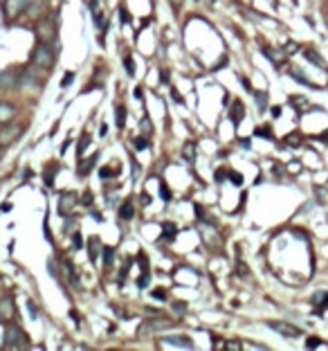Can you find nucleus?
<instances>
[{
    "mask_svg": "<svg viewBox=\"0 0 328 351\" xmlns=\"http://www.w3.org/2000/svg\"><path fill=\"white\" fill-rule=\"evenodd\" d=\"M173 3H178V5H180V3H182V0H173Z\"/></svg>",
    "mask_w": 328,
    "mask_h": 351,
    "instance_id": "47",
    "label": "nucleus"
},
{
    "mask_svg": "<svg viewBox=\"0 0 328 351\" xmlns=\"http://www.w3.org/2000/svg\"><path fill=\"white\" fill-rule=\"evenodd\" d=\"M50 275L59 277V270H56V264H54V261H50Z\"/></svg>",
    "mask_w": 328,
    "mask_h": 351,
    "instance_id": "35",
    "label": "nucleus"
},
{
    "mask_svg": "<svg viewBox=\"0 0 328 351\" xmlns=\"http://www.w3.org/2000/svg\"><path fill=\"white\" fill-rule=\"evenodd\" d=\"M120 18H122L124 25H126V23H131V14H128V11L122 7V9H120Z\"/></svg>",
    "mask_w": 328,
    "mask_h": 351,
    "instance_id": "28",
    "label": "nucleus"
},
{
    "mask_svg": "<svg viewBox=\"0 0 328 351\" xmlns=\"http://www.w3.org/2000/svg\"><path fill=\"white\" fill-rule=\"evenodd\" d=\"M30 313L34 315V318H36V306H34V302H30Z\"/></svg>",
    "mask_w": 328,
    "mask_h": 351,
    "instance_id": "44",
    "label": "nucleus"
},
{
    "mask_svg": "<svg viewBox=\"0 0 328 351\" xmlns=\"http://www.w3.org/2000/svg\"><path fill=\"white\" fill-rule=\"evenodd\" d=\"M108 175H112V171H110V169H101V178H108Z\"/></svg>",
    "mask_w": 328,
    "mask_h": 351,
    "instance_id": "39",
    "label": "nucleus"
},
{
    "mask_svg": "<svg viewBox=\"0 0 328 351\" xmlns=\"http://www.w3.org/2000/svg\"><path fill=\"white\" fill-rule=\"evenodd\" d=\"M171 95H173V99H175V101H178V104H182V97H180V95H178V90H173V93H171Z\"/></svg>",
    "mask_w": 328,
    "mask_h": 351,
    "instance_id": "41",
    "label": "nucleus"
},
{
    "mask_svg": "<svg viewBox=\"0 0 328 351\" xmlns=\"http://www.w3.org/2000/svg\"><path fill=\"white\" fill-rule=\"evenodd\" d=\"M81 201H83V205H90V203H92V194H90V191H86Z\"/></svg>",
    "mask_w": 328,
    "mask_h": 351,
    "instance_id": "32",
    "label": "nucleus"
},
{
    "mask_svg": "<svg viewBox=\"0 0 328 351\" xmlns=\"http://www.w3.org/2000/svg\"><path fill=\"white\" fill-rule=\"evenodd\" d=\"M164 236H167V239H173L175 236V228L171 223H164Z\"/></svg>",
    "mask_w": 328,
    "mask_h": 351,
    "instance_id": "25",
    "label": "nucleus"
},
{
    "mask_svg": "<svg viewBox=\"0 0 328 351\" xmlns=\"http://www.w3.org/2000/svg\"><path fill=\"white\" fill-rule=\"evenodd\" d=\"M18 86V75L14 70H3L0 72V88L3 90H14Z\"/></svg>",
    "mask_w": 328,
    "mask_h": 351,
    "instance_id": "7",
    "label": "nucleus"
},
{
    "mask_svg": "<svg viewBox=\"0 0 328 351\" xmlns=\"http://www.w3.org/2000/svg\"><path fill=\"white\" fill-rule=\"evenodd\" d=\"M32 63L38 65V68H43V70L52 68V63H54V52H52V48H50L48 43H41V41H38V45L34 48V52H32Z\"/></svg>",
    "mask_w": 328,
    "mask_h": 351,
    "instance_id": "1",
    "label": "nucleus"
},
{
    "mask_svg": "<svg viewBox=\"0 0 328 351\" xmlns=\"http://www.w3.org/2000/svg\"><path fill=\"white\" fill-rule=\"evenodd\" d=\"M178 313H184V302H175V306H173Z\"/></svg>",
    "mask_w": 328,
    "mask_h": 351,
    "instance_id": "36",
    "label": "nucleus"
},
{
    "mask_svg": "<svg viewBox=\"0 0 328 351\" xmlns=\"http://www.w3.org/2000/svg\"><path fill=\"white\" fill-rule=\"evenodd\" d=\"M229 180H231L234 185H243V175L236 173V171H229Z\"/></svg>",
    "mask_w": 328,
    "mask_h": 351,
    "instance_id": "27",
    "label": "nucleus"
},
{
    "mask_svg": "<svg viewBox=\"0 0 328 351\" xmlns=\"http://www.w3.org/2000/svg\"><path fill=\"white\" fill-rule=\"evenodd\" d=\"M115 117H117V126L124 128V122H126V108L120 104L117 106V111H115Z\"/></svg>",
    "mask_w": 328,
    "mask_h": 351,
    "instance_id": "20",
    "label": "nucleus"
},
{
    "mask_svg": "<svg viewBox=\"0 0 328 351\" xmlns=\"http://www.w3.org/2000/svg\"><path fill=\"white\" fill-rule=\"evenodd\" d=\"M223 175H225V171H223V169H218V171H216V180H223Z\"/></svg>",
    "mask_w": 328,
    "mask_h": 351,
    "instance_id": "45",
    "label": "nucleus"
},
{
    "mask_svg": "<svg viewBox=\"0 0 328 351\" xmlns=\"http://www.w3.org/2000/svg\"><path fill=\"white\" fill-rule=\"evenodd\" d=\"M265 56H270L274 63H281V61H284V54H274V50H265Z\"/></svg>",
    "mask_w": 328,
    "mask_h": 351,
    "instance_id": "24",
    "label": "nucleus"
},
{
    "mask_svg": "<svg viewBox=\"0 0 328 351\" xmlns=\"http://www.w3.org/2000/svg\"><path fill=\"white\" fill-rule=\"evenodd\" d=\"M14 117V106L11 104H0V122H9Z\"/></svg>",
    "mask_w": 328,
    "mask_h": 351,
    "instance_id": "13",
    "label": "nucleus"
},
{
    "mask_svg": "<svg viewBox=\"0 0 328 351\" xmlns=\"http://www.w3.org/2000/svg\"><path fill=\"white\" fill-rule=\"evenodd\" d=\"M142 124H144V133H151V122H149V120H144Z\"/></svg>",
    "mask_w": 328,
    "mask_h": 351,
    "instance_id": "40",
    "label": "nucleus"
},
{
    "mask_svg": "<svg viewBox=\"0 0 328 351\" xmlns=\"http://www.w3.org/2000/svg\"><path fill=\"white\" fill-rule=\"evenodd\" d=\"M182 156H184L186 162H194L196 160V144L194 142H186L184 149H182Z\"/></svg>",
    "mask_w": 328,
    "mask_h": 351,
    "instance_id": "15",
    "label": "nucleus"
},
{
    "mask_svg": "<svg viewBox=\"0 0 328 351\" xmlns=\"http://www.w3.org/2000/svg\"><path fill=\"white\" fill-rule=\"evenodd\" d=\"M72 243H75V248L79 250V248H81V234H77V232H75V236H72Z\"/></svg>",
    "mask_w": 328,
    "mask_h": 351,
    "instance_id": "31",
    "label": "nucleus"
},
{
    "mask_svg": "<svg viewBox=\"0 0 328 351\" xmlns=\"http://www.w3.org/2000/svg\"><path fill=\"white\" fill-rule=\"evenodd\" d=\"M75 203H77V194H75V191H65V194H61L59 212H61V214H67L72 207H75Z\"/></svg>",
    "mask_w": 328,
    "mask_h": 351,
    "instance_id": "8",
    "label": "nucleus"
},
{
    "mask_svg": "<svg viewBox=\"0 0 328 351\" xmlns=\"http://www.w3.org/2000/svg\"><path fill=\"white\" fill-rule=\"evenodd\" d=\"M95 162H97V156H92V158H90L88 162H81V165H79V173H81V175L90 173V169L95 167Z\"/></svg>",
    "mask_w": 328,
    "mask_h": 351,
    "instance_id": "18",
    "label": "nucleus"
},
{
    "mask_svg": "<svg viewBox=\"0 0 328 351\" xmlns=\"http://www.w3.org/2000/svg\"><path fill=\"white\" fill-rule=\"evenodd\" d=\"M90 142V135L88 133H83L81 135V140H79V156H81L83 153V151H86V144Z\"/></svg>",
    "mask_w": 328,
    "mask_h": 351,
    "instance_id": "22",
    "label": "nucleus"
},
{
    "mask_svg": "<svg viewBox=\"0 0 328 351\" xmlns=\"http://www.w3.org/2000/svg\"><path fill=\"white\" fill-rule=\"evenodd\" d=\"M135 97H137V99H142V97H144V93H142V88H137V90H135Z\"/></svg>",
    "mask_w": 328,
    "mask_h": 351,
    "instance_id": "43",
    "label": "nucleus"
},
{
    "mask_svg": "<svg viewBox=\"0 0 328 351\" xmlns=\"http://www.w3.org/2000/svg\"><path fill=\"white\" fill-rule=\"evenodd\" d=\"M306 344H308V347H310V349H313V347H321V344H319V340H317V338H310V340H308Z\"/></svg>",
    "mask_w": 328,
    "mask_h": 351,
    "instance_id": "34",
    "label": "nucleus"
},
{
    "mask_svg": "<svg viewBox=\"0 0 328 351\" xmlns=\"http://www.w3.org/2000/svg\"><path fill=\"white\" fill-rule=\"evenodd\" d=\"M126 72H128V75H135V65H133V59H131V56H126Z\"/></svg>",
    "mask_w": 328,
    "mask_h": 351,
    "instance_id": "29",
    "label": "nucleus"
},
{
    "mask_svg": "<svg viewBox=\"0 0 328 351\" xmlns=\"http://www.w3.org/2000/svg\"><path fill=\"white\" fill-rule=\"evenodd\" d=\"M149 284V273H144L142 277H139V281H137V286H146Z\"/></svg>",
    "mask_w": 328,
    "mask_h": 351,
    "instance_id": "33",
    "label": "nucleus"
},
{
    "mask_svg": "<svg viewBox=\"0 0 328 351\" xmlns=\"http://www.w3.org/2000/svg\"><path fill=\"white\" fill-rule=\"evenodd\" d=\"M27 347V336L18 326H7L5 329V342L3 349H25Z\"/></svg>",
    "mask_w": 328,
    "mask_h": 351,
    "instance_id": "2",
    "label": "nucleus"
},
{
    "mask_svg": "<svg viewBox=\"0 0 328 351\" xmlns=\"http://www.w3.org/2000/svg\"><path fill=\"white\" fill-rule=\"evenodd\" d=\"M160 79H162V81H169V72L162 70V72H160Z\"/></svg>",
    "mask_w": 328,
    "mask_h": 351,
    "instance_id": "42",
    "label": "nucleus"
},
{
    "mask_svg": "<svg viewBox=\"0 0 328 351\" xmlns=\"http://www.w3.org/2000/svg\"><path fill=\"white\" fill-rule=\"evenodd\" d=\"M164 344H171V347H182V349H191V340L186 336H178V338H162Z\"/></svg>",
    "mask_w": 328,
    "mask_h": 351,
    "instance_id": "10",
    "label": "nucleus"
},
{
    "mask_svg": "<svg viewBox=\"0 0 328 351\" xmlns=\"http://www.w3.org/2000/svg\"><path fill=\"white\" fill-rule=\"evenodd\" d=\"M153 297L155 299H164V297H167V293H164V291H153Z\"/></svg>",
    "mask_w": 328,
    "mask_h": 351,
    "instance_id": "37",
    "label": "nucleus"
},
{
    "mask_svg": "<svg viewBox=\"0 0 328 351\" xmlns=\"http://www.w3.org/2000/svg\"><path fill=\"white\" fill-rule=\"evenodd\" d=\"M313 304L317 306L319 311H324L328 306V293L326 291H319V293H315L313 295Z\"/></svg>",
    "mask_w": 328,
    "mask_h": 351,
    "instance_id": "12",
    "label": "nucleus"
},
{
    "mask_svg": "<svg viewBox=\"0 0 328 351\" xmlns=\"http://www.w3.org/2000/svg\"><path fill=\"white\" fill-rule=\"evenodd\" d=\"M133 214H135L133 203H131V201H126V203H124V205L120 207V216H122L124 221H131V218H133Z\"/></svg>",
    "mask_w": 328,
    "mask_h": 351,
    "instance_id": "14",
    "label": "nucleus"
},
{
    "mask_svg": "<svg viewBox=\"0 0 328 351\" xmlns=\"http://www.w3.org/2000/svg\"><path fill=\"white\" fill-rule=\"evenodd\" d=\"M112 257H115V252H112V248H108V246H106V248H104V261H106V264H112Z\"/></svg>",
    "mask_w": 328,
    "mask_h": 351,
    "instance_id": "26",
    "label": "nucleus"
},
{
    "mask_svg": "<svg viewBox=\"0 0 328 351\" xmlns=\"http://www.w3.org/2000/svg\"><path fill=\"white\" fill-rule=\"evenodd\" d=\"M0 318L3 320L14 318V304H11V299H3V302H0Z\"/></svg>",
    "mask_w": 328,
    "mask_h": 351,
    "instance_id": "11",
    "label": "nucleus"
},
{
    "mask_svg": "<svg viewBox=\"0 0 328 351\" xmlns=\"http://www.w3.org/2000/svg\"><path fill=\"white\" fill-rule=\"evenodd\" d=\"M56 30H54V23H52V18H41L36 23V36H38V41L41 43H52L54 41V34Z\"/></svg>",
    "mask_w": 328,
    "mask_h": 351,
    "instance_id": "4",
    "label": "nucleus"
},
{
    "mask_svg": "<svg viewBox=\"0 0 328 351\" xmlns=\"http://www.w3.org/2000/svg\"><path fill=\"white\" fill-rule=\"evenodd\" d=\"M303 56H306V59L310 61V63H315V65H324V59H321V56L317 54V52H313V50H306V52H303Z\"/></svg>",
    "mask_w": 328,
    "mask_h": 351,
    "instance_id": "17",
    "label": "nucleus"
},
{
    "mask_svg": "<svg viewBox=\"0 0 328 351\" xmlns=\"http://www.w3.org/2000/svg\"><path fill=\"white\" fill-rule=\"evenodd\" d=\"M270 329H274L276 333H281L284 338H299V336H301V329L288 324V322H270Z\"/></svg>",
    "mask_w": 328,
    "mask_h": 351,
    "instance_id": "6",
    "label": "nucleus"
},
{
    "mask_svg": "<svg viewBox=\"0 0 328 351\" xmlns=\"http://www.w3.org/2000/svg\"><path fill=\"white\" fill-rule=\"evenodd\" d=\"M20 133H22V126H9V128H5V131H0V142H3V144H11Z\"/></svg>",
    "mask_w": 328,
    "mask_h": 351,
    "instance_id": "9",
    "label": "nucleus"
},
{
    "mask_svg": "<svg viewBox=\"0 0 328 351\" xmlns=\"http://www.w3.org/2000/svg\"><path fill=\"white\" fill-rule=\"evenodd\" d=\"M32 0H5V14L9 16V18H14V16L22 14L27 7H30Z\"/></svg>",
    "mask_w": 328,
    "mask_h": 351,
    "instance_id": "5",
    "label": "nucleus"
},
{
    "mask_svg": "<svg viewBox=\"0 0 328 351\" xmlns=\"http://www.w3.org/2000/svg\"><path fill=\"white\" fill-rule=\"evenodd\" d=\"M97 248H99V239L97 236H92V239L88 241V250H90V259H92V261L97 259Z\"/></svg>",
    "mask_w": 328,
    "mask_h": 351,
    "instance_id": "19",
    "label": "nucleus"
},
{
    "mask_svg": "<svg viewBox=\"0 0 328 351\" xmlns=\"http://www.w3.org/2000/svg\"><path fill=\"white\" fill-rule=\"evenodd\" d=\"M256 135H265V138H270V128H259Z\"/></svg>",
    "mask_w": 328,
    "mask_h": 351,
    "instance_id": "38",
    "label": "nucleus"
},
{
    "mask_svg": "<svg viewBox=\"0 0 328 351\" xmlns=\"http://www.w3.org/2000/svg\"><path fill=\"white\" fill-rule=\"evenodd\" d=\"M321 140H328V131H326L324 135H321ZM326 144H328V142H326Z\"/></svg>",
    "mask_w": 328,
    "mask_h": 351,
    "instance_id": "46",
    "label": "nucleus"
},
{
    "mask_svg": "<svg viewBox=\"0 0 328 351\" xmlns=\"http://www.w3.org/2000/svg\"><path fill=\"white\" fill-rule=\"evenodd\" d=\"M229 117H231V122H234V124H239L243 120V104H241V101H236V104H234V111L229 113Z\"/></svg>",
    "mask_w": 328,
    "mask_h": 351,
    "instance_id": "16",
    "label": "nucleus"
},
{
    "mask_svg": "<svg viewBox=\"0 0 328 351\" xmlns=\"http://www.w3.org/2000/svg\"><path fill=\"white\" fill-rule=\"evenodd\" d=\"M133 146L137 151H144V149H149V140H146V138H135L133 140Z\"/></svg>",
    "mask_w": 328,
    "mask_h": 351,
    "instance_id": "21",
    "label": "nucleus"
},
{
    "mask_svg": "<svg viewBox=\"0 0 328 351\" xmlns=\"http://www.w3.org/2000/svg\"><path fill=\"white\" fill-rule=\"evenodd\" d=\"M160 191H162V198H164V201H169V198H171V194H169V187L164 185V183H160Z\"/></svg>",
    "mask_w": 328,
    "mask_h": 351,
    "instance_id": "30",
    "label": "nucleus"
},
{
    "mask_svg": "<svg viewBox=\"0 0 328 351\" xmlns=\"http://www.w3.org/2000/svg\"><path fill=\"white\" fill-rule=\"evenodd\" d=\"M171 326H173L171 320H151V322H142V326L137 329V336H139V338H151L153 333L164 331V329H171Z\"/></svg>",
    "mask_w": 328,
    "mask_h": 351,
    "instance_id": "3",
    "label": "nucleus"
},
{
    "mask_svg": "<svg viewBox=\"0 0 328 351\" xmlns=\"http://www.w3.org/2000/svg\"><path fill=\"white\" fill-rule=\"evenodd\" d=\"M72 81H75V72H67V75H65L63 79H61V88H67Z\"/></svg>",
    "mask_w": 328,
    "mask_h": 351,
    "instance_id": "23",
    "label": "nucleus"
}]
</instances>
